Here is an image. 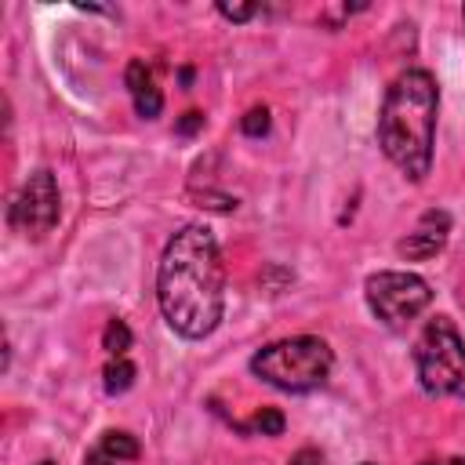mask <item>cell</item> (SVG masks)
I'll use <instances>...</instances> for the list:
<instances>
[{"label": "cell", "mask_w": 465, "mask_h": 465, "mask_svg": "<svg viewBox=\"0 0 465 465\" xmlns=\"http://www.w3.org/2000/svg\"><path fill=\"white\" fill-rule=\"evenodd\" d=\"M156 302L167 327L189 341L207 338L222 323L225 309V269L218 240L207 225H182L156 265Z\"/></svg>", "instance_id": "6da1fadb"}, {"label": "cell", "mask_w": 465, "mask_h": 465, "mask_svg": "<svg viewBox=\"0 0 465 465\" xmlns=\"http://www.w3.org/2000/svg\"><path fill=\"white\" fill-rule=\"evenodd\" d=\"M436 113L440 87L429 69H407L389 84L378 113V145L411 182H421L432 167Z\"/></svg>", "instance_id": "7a4b0ae2"}, {"label": "cell", "mask_w": 465, "mask_h": 465, "mask_svg": "<svg viewBox=\"0 0 465 465\" xmlns=\"http://www.w3.org/2000/svg\"><path fill=\"white\" fill-rule=\"evenodd\" d=\"M334 352L316 334H298L272 341L251 356V371L283 392H312L331 378Z\"/></svg>", "instance_id": "3957f363"}, {"label": "cell", "mask_w": 465, "mask_h": 465, "mask_svg": "<svg viewBox=\"0 0 465 465\" xmlns=\"http://www.w3.org/2000/svg\"><path fill=\"white\" fill-rule=\"evenodd\" d=\"M414 371L429 396H465V338L447 316L429 320L418 334Z\"/></svg>", "instance_id": "277c9868"}, {"label": "cell", "mask_w": 465, "mask_h": 465, "mask_svg": "<svg viewBox=\"0 0 465 465\" xmlns=\"http://www.w3.org/2000/svg\"><path fill=\"white\" fill-rule=\"evenodd\" d=\"M363 294H367L371 312H374L381 323H389V327L414 320V316L432 302L429 280H421L418 272H400V269L371 272L367 283H363Z\"/></svg>", "instance_id": "5b68a950"}, {"label": "cell", "mask_w": 465, "mask_h": 465, "mask_svg": "<svg viewBox=\"0 0 465 465\" xmlns=\"http://www.w3.org/2000/svg\"><path fill=\"white\" fill-rule=\"evenodd\" d=\"M58 211H62L58 207V182H54V174L47 167H40L22 182V189H18L15 203H11V225L18 232L40 240V236H47L54 229Z\"/></svg>", "instance_id": "8992f818"}, {"label": "cell", "mask_w": 465, "mask_h": 465, "mask_svg": "<svg viewBox=\"0 0 465 465\" xmlns=\"http://www.w3.org/2000/svg\"><path fill=\"white\" fill-rule=\"evenodd\" d=\"M447 232H450V214H447V211H425L421 222H418V229L407 232V236L396 243V254L407 258V262H425V258H432L436 251H443Z\"/></svg>", "instance_id": "52a82bcc"}, {"label": "cell", "mask_w": 465, "mask_h": 465, "mask_svg": "<svg viewBox=\"0 0 465 465\" xmlns=\"http://www.w3.org/2000/svg\"><path fill=\"white\" fill-rule=\"evenodd\" d=\"M127 91H131V102H134V113L138 116H145V120H153V116H160V109H163V94H160V87H156V80H153V73L145 69V62L142 58H134L131 65H127Z\"/></svg>", "instance_id": "ba28073f"}, {"label": "cell", "mask_w": 465, "mask_h": 465, "mask_svg": "<svg viewBox=\"0 0 465 465\" xmlns=\"http://www.w3.org/2000/svg\"><path fill=\"white\" fill-rule=\"evenodd\" d=\"M134 458H138V440L124 429H109V432H102L98 447L87 450L84 465H120V461H134Z\"/></svg>", "instance_id": "9c48e42d"}, {"label": "cell", "mask_w": 465, "mask_h": 465, "mask_svg": "<svg viewBox=\"0 0 465 465\" xmlns=\"http://www.w3.org/2000/svg\"><path fill=\"white\" fill-rule=\"evenodd\" d=\"M102 385H105V392H109V396L127 392V389L134 385V363H127L124 356H120V360H109V363H105V371H102Z\"/></svg>", "instance_id": "30bf717a"}, {"label": "cell", "mask_w": 465, "mask_h": 465, "mask_svg": "<svg viewBox=\"0 0 465 465\" xmlns=\"http://www.w3.org/2000/svg\"><path fill=\"white\" fill-rule=\"evenodd\" d=\"M102 349H105L113 360H120V356L131 349V327H127L124 320H109L105 331H102Z\"/></svg>", "instance_id": "8fae6325"}, {"label": "cell", "mask_w": 465, "mask_h": 465, "mask_svg": "<svg viewBox=\"0 0 465 465\" xmlns=\"http://www.w3.org/2000/svg\"><path fill=\"white\" fill-rule=\"evenodd\" d=\"M283 425H287V421H283V414H280L276 407H262V411H254L251 421L240 425V429H247V432H262V436H280Z\"/></svg>", "instance_id": "7c38bea8"}, {"label": "cell", "mask_w": 465, "mask_h": 465, "mask_svg": "<svg viewBox=\"0 0 465 465\" xmlns=\"http://www.w3.org/2000/svg\"><path fill=\"white\" fill-rule=\"evenodd\" d=\"M240 131H243L247 138H262V134H269V109H265V105L247 109L243 120H240Z\"/></svg>", "instance_id": "4fadbf2b"}, {"label": "cell", "mask_w": 465, "mask_h": 465, "mask_svg": "<svg viewBox=\"0 0 465 465\" xmlns=\"http://www.w3.org/2000/svg\"><path fill=\"white\" fill-rule=\"evenodd\" d=\"M218 15L229 22H247L258 15V4H218Z\"/></svg>", "instance_id": "5bb4252c"}, {"label": "cell", "mask_w": 465, "mask_h": 465, "mask_svg": "<svg viewBox=\"0 0 465 465\" xmlns=\"http://www.w3.org/2000/svg\"><path fill=\"white\" fill-rule=\"evenodd\" d=\"M287 465H323V454L316 450V447H302V450H294L291 454V461Z\"/></svg>", "instance_id": "9a60e30c"}, {"label": "cell", "mask_w": 465, "mask_h": 465, "mask_svg": "<svg viewBox=\"0 0 465 465\" xmlns=\"http://www.w3.org/2000/svg\"><path fill=\"white\" fill-rule=\"evenodd\" d=\"M203 127V113H196V109H189L182 120H178V134H196Z\"/></svg>", "instance_id": "2e32d148"}, {"label": "cell", "mask_w": 465, "mask_h": 465, "mask_svg": "<svg viewBox=\"0 0 465 465\" xmlns=\"http://www.w3.org/2000/svg\"><path fill=\"white\" fill-rule=\"evenodd\" d=\"M447 465H465V458H450V461H447Z\"/></svg>", "instance_id": "e0dca14e"}, {"label": "cell", "mask_w": 465, "mask_h": 465, "mask_svg": "<svg viewBox=\"0 0 465 465\" xmlns=\"http://www.w3.org/2000/svg\"><path fill=\"white\" fill-rule=\"evenodd\" d=\"M421 465H443V461H432V458H429V461H421Z\"/></svg>", "instance_id": "ac0fdd59"}, {"label": "cell", "mask_w": 465, "mask_h": 465, "mask_svg": "<svg viewBox=\"0 0 465 465\" xmlns=\"http://www.w3.org/2000/svg\"><path fill=\"white\" fill-rule=\"evenodd\" d=\"M40 465H54V461H40Z\"/></svg>", "instance_id": "d6986e66"}, {"label": "cell", "mask_w": 465, "mask_h": 465, "mask_svg": "<svg viewBox=\"0 0 465 465\" xmlns=\"http://www.w3.org/2000/svg\"><path fill=\"white\" fill-rule=\"evenodd\" d=\"M363 465H374V461H363Z\"/></svg>", "instance_id": "ffe728a7"}, {"label": "cell", "mask_w": 465, "mask_h": 465, "mask_svg": "<svg viewBox=\"0 0 465 465\" xmlns=\"http://www.w3.org/2000/svg\"><path fill=\"white\" fill-rule=\"evenodd\" d=\"M461 18H465V7H461Z\"/></svg>", "instance_id": "44dd1931"}]
</instances>
